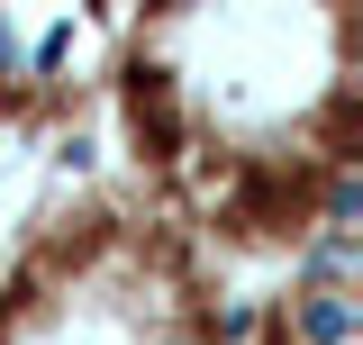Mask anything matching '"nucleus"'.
I'll use <instances>...</instances> for the list:
<instances>
[{
    "mask_svg": "<svg viewBox=\"0 0 363 345\" xmlns=\"http://www.w3.org/2000/svg\"><path fill=\"white\" fill-rule=\"evenodd\" d=\"M354 273H345V236L318 246L309 263H291V282L264 300V318H245L236 345H354Z\"/></svg>",
    "mask_w": 363,
    "mask_h": 345,
    "instance_id": "nucleus-4",
    "label": "nucleus"
},
{
    "mask_svg": "<svg viewBox=\"0 0 363 345\" xmlns=\"http://www.w3.org/2000/svg\"><path fill=\"white\" fill-rule=\"evenodd\" d=\"M0 345H236L227 273L136 191H73L0 263Z\"/></svg>",
    "mask_w": 363,
    "mask_h": 345,
    "instance_id": "nucleus-2",
    "label": "nucleus"
},
{
    "mask_svg": "<svg viewBox=\"0 0 363 345\" xmlns=\"http://www.w3.org/2000/svg\"><path fill=\"white\" fill-rule=\"evenodd\" d=\"M100 100L118 191L218 273H291L354 227L363 0H118Z\"/></svg>",
    "mask_w": 363,
    "mask_h": 345,
    "instance_id": "nucleus-1",
    "label": "nucleus"
},
{
    "mask_svg": "<svg viewBox=\"0 0 363 345\" xmlns=\"http://www.w3.org/2000/svg\"><path fill=\"white\" fill-rule=\"evenodd\" d=\"M109 28H118V0H0V128L9 136L73 128L100 100Z\"/></svg>",
    "mask_w": 363,
    "mask_h": 345,
    "instance_id": "nucleus-3",
    "label": "nucleus"
}]
</instances>
